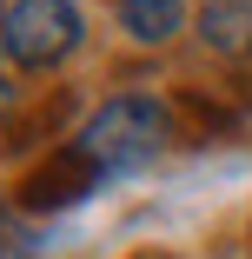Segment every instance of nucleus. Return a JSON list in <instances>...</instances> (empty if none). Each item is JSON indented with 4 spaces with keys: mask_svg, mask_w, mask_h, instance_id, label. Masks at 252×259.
I'll list each match as a JSON object with an SVG mask.
<instances>
[{
    "mask_svg": "<svg viewBox=\"0 0 252 259\" xmlns=\"http://www.w3.org/2000/svg\"><path fill=\"white\" fill-rule=\"evenodd\" d=\"M206 40L219 54H252V0H206Z\"/></svg>",
    "mask_w": 252,
    "mask_h": 259,
    "instance_id": "5",
    "label": "nucleus"
},
{
    "mask_svg": "<svg viewBox=\"0 0 252 259\" xmlns=\"http://www.w3.org/2000/svg\"><path fill=\"white\" fill-rule=\"evenodd\" d=\"M86 193H99V166L86 160L80 146H60L54 160H46L33 180H27V206L33 213H60V206H73V199H86Z\"/></svg>",
    "mask_w": 252,
    "mask_h": 259,
    "instance_id": "3",
    "label": "nucleus"
},
{
    "mask_svg": "<svg viewBox=\"0 0 252 259\" xmlns=\"http://www.w3.org/2000/svg\"><path fill=\"white\" fill-rule=\"evenodd\" d=\"M80 7L73 0H14L7 20H0V47H7V60L46 73V67H60L73 47H80Z\"/></svg>",
    "mask_w": 252,
    "mask_h": 259,
    "instance_id": "2",
    "label": "nucleus"
},
{
    "mask_svg": "<svg viewBox=\"0 0 252 259\" xmlns=\"http://www.w3.org/2000/svg\"><path fill=\"white\" fill-rule=\"evenodd\" d=\"M113 14L139 47H166L186 27V0H113Z\"/></svg>",
    "mask_w": 252,
    "mask_h": 259,
    "instance_id": "4",
    "label": "nucleus"
},
{
    "mask_svg": "<svg viewBox=\"0 0 252 259\" xmlns=\"http://www.w3.org/2000/svg\"><path fill=\"white\" fill-rule=\"evenodd\" d=\"M139 259H166V252H139Z\"/></svg>",
    "mask_w": 252,
    "mask_h": 259,
    "instance_id": "6",
    "label": "nucleus"
},
{
    "mask_svg": "<svg viewBox=\"0 0 252 259\" xmlns=\"http://www.w3.org/2000/svg\"><path fill=\"white\" fill-rule=\"evenodd\" d=\"M173 140V120L153 93H113L107 107H99L86 126H80V153L99 166V180H120V173H139V166H153L160 153Z\"/></svg>",
    "mask_w": 252,
    "mask_h": 259,
    "instance_id": "1",
    "label": "nucleus"
}]
</instances>
